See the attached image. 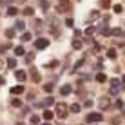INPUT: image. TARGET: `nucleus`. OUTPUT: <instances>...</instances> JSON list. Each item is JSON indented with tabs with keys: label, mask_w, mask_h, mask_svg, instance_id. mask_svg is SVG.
Returning a JSON list of instances; mask_svg holds the SVG:
<instances>
[{
	"label": "nucleus",
	"mask_w": 125,
	"mask_h": 125,
	"mask_svg": "<svg viewBox=\"0 0 125 125\" xmlns=\"http://www.w3.org/2000/svg\"><path fill=\"white\" fill-rule=\"evenodd\" d=\"M56 11L60 13V15H62V13H69L71 11V2H69V0H58Z\"/></svg>",
	"instance_id": "obj_1"
},
{
	"label": "nucleus",
	"mask_w": 125,
	"mask_h": 125,
	"mask_svg": "<svg viewBox=\"0 0 125 125\" xmlns=\"http://www.w3.org/2000/svg\"><path fill=\"white\" fill-rule=\"evenodd\" d=\"M102 120H103L102 113H89L87 118H85V122H87V123H94V122H102Z\"/></svg>",
	"instance_id": "obj_2"
},
{
	"label": "nucleus",
	"mask_w": 125,
	"mask_h": 125,
	"mask_svg": "<svg viewBox=\"0 0 125 125\" xmlns=\"http://www.w3.org/2000/svg\"><path fill=\"white\" fill-rule=\"evenodd\" d=\"M49 45V40L47 38H36L34 40V49H45Z\"/></svg>",
	"instance_id": "obj_3"
},
{
	"label": "nucleus",
	"mask_w": 125,
	"mask_h": 125,
	"mask_svg": "<svg viewBox=\"0 0 125 125\" xmlns=\"http://www.w3.org/2000/svg\"><path fill=\"white\" fill-rule=\"evenodd\" d=\"M56 116H58V118H65V116H67L65 103H58V105H56Z\"/></svg>",
	"instance_id": "obj_4"
},
{
	"label": "nucleus",
	"mask_w": 125,
	"mask_h": 125,
	"mask_svg": "<svg viewBox=\"0 0 125 125\" xmlns=\"http://www.w3.org/2000/svg\"><path fill=\"white\" fill-rule=\"evenodd\" d=\"M120 85H122V80L113 78V80H111V93H113V94H118V91H120Z\"/></svg>",
	"instance_id": "obj_5"
},
{
	"label": "nucleus",
	"mask_w": 125,
	"mask_h": 125,
	"mask_svg": "<svg viewBox=\"0 0 125 125\" xmlns=\"http://www.w3.org/2000/svg\"><path fill=\"white\" fill-rule=\"evenodd\" d=\"M15 76H16V80H18V82H25V80H27V74H25V71H16Z\"/></svg>",
	"instance_id": "obj_6"
},
{
	"label": "nucleus",
	"mask_w": 125,
	"mask_h": 125,
	"mask_svg": "<svg viewBox=\"0 0 125 125\" xmlns=\"http://www.w3.org/2000/svg\"><path fill=\"white\" fill-rule=\"evenodd\" d=\"M42 116H44V120H45V122H51V120H53V118H54L56 114H54V113H51L49 109H45V111H44V114H42Z\"/></svg>",
	"instance_id": "obj_7"
},
{
	"label": "nucleus",
	"mask_w": 125,
	"mask_h": 125,
	"mask_svg": "<svg viewBox=\"0 0 125 125\" xmlns=\"http://www.w3.org/2000/svg\"><path fill=\"white\" fill-rule=\"evenodd\" d=\"M24 93V85H15V87H11V94H22Z\"/></svg>",
	"instance_id": "obj_8"
},
{
	"label": "nucleus",
	"mask_w": 125,
	"mask_h": 125,
	"mask_svg": "<svg viewBox=\"0 0 125 125\" xmlns=\"http://www.w3.org/2000/svg\"><path fill=\"white\" fill-rule=\"evenodd\" d=\"M53 103H54V98H53V96H49V98H45V100L40 103V107H51Z\"/></svg>",
	"instance_id": "obj_9"
},
{
	"label": "nucleus",
	"mask_w": 125,
	"mask_h": 125,
	"mask_svg": "<svg viewBox=\"0 0 125 125\" xmlns=\"http://www.w3.org/2000/svg\"><path fill=\"white\" fill-rule=\"evenodd\" d=\"M16 15H18V7H15V6L7 7V16H16Z\"/></svg>",
	"instance_id": "obj_10"
},
{
	"label": "nucleus",
	"mask_w": 125,
	"mask_h": 125,
	"mask_svg": "<svg viewBox=\"0 0 125 125\" xmlns=\"http://www.w3.org/2000/svg\"><path fill=\"white\" fill-rule=\"evenodd\" d=\"M71 85H63L62 89H60V93H62V96H67V94H71Z\"/></svg>",
	"instance_id": "obj_11"
},
{
	"label": "nucleus",
	"mask_w": 125,
	"mask_h": 125,
	"mask_svg": "<svg viewBox=\"0 0 125 125\" xmlns=\"http://www.w3.org/2000/svg\"><path fill=\"white\" fill-rule=\"evenodd\" d=\"M15 54H16V56H24V54H25V49H24L22 45L15 47Z\"/></svg>",
	"instance_id": "obj_12"
},
{
	"label": "nucleus",
	"mask_w": 125,
	"mask_h": 125,
	"mask_svg": "<svg viewBox=\"0 0 125 125\" xmlns=\"http://www.w3.org/2000/svg\"><path fill=\"white\" fill-rule=\"evenodd\" d=\"M31 80H33V82H40V80H42V78H40V74H38V73L34 71V69L31 71Z\"/></svg>",
	"instance_id": "obj_13"
},
{
	"label": "nucleus",
	"mask_w": 125,
	"mask_h": 125,
	"mask_svg": "<svg viewBox=\"0 0 125 125\" xmlns=\"http://www.w3.org/2000/svg\"><path fill=\"white\" fill-rule=\"evenodd\" d=\"M80 111H82L80 103H73V105H71V113H80Z\"/></svg>",
	"instance_id": "obj_14"
},
{
	"label": "nucleus",
	"mask_w": 125,
	"mask_h": 125,
	"mask_svg": "<svg viewBox=\"0 0 125 125\" xmlns=\"http://www.w3.org/2000/svg\"><path fill=\"white\" fill-rule=\"evenodd\" d=\"M73 49H82V40L74 38V40H73Z\"/></svg>",
	"instance_id": "obj_15"
},
{
	"label": "nucleus",
	"mask_w": 125,
	"mask_h": 125,
	"mask_svg": "<svg viewBox=\"0 0 125 125\" xmlns=\"http://www.w3.org/2000/svg\"><path fill=\"white\" fill-rule=\"evenodd\" d=\"M111 34H113V36H122V34H123V31L116 27V29H111Z\"/></svg>",
	"instance_id": "obj_16"
},
{
	"label": "nucleus",
	"mask_w": 125,
	"mask_h": 125,
	"mask_svg": "<svg viewBox=\"0 0 125 125\" xmlns=\"http://www.w3.org/2000/svg\"><path fill=\"white\" fill-rule=\"evenodd\" d=\"M7 67H9V69H15V67H16V60H15V58H9V60H7Z\"/></svg>",
	"instance_id": "obj_17"
},
{
	"label": "nucleus",
	"mask_w": 125,
	"mask_h": 125,
	"mask_svg": "<svg viewBox=\"0 0 125 125\" xmlns=\"http://www.w3.org/2000/svg\"><path fill=\"white\" fill-rule=\"evenodd\" d=\"M24 27H25V24L22 22V20H18V22H16V25H15V29H18V31H24Z\"/></svg>",
	"instance_id": "obj_18"
},
{
	"label": "nucleus",
	"mask_w": 125,
	"mask_h": 125,
	"mask_svg": "<svg viewBox=\"0 0 125 125\" xmlns=\"http://www.w3.org/2000/svg\"><path fill=\"white\" fill-rule=\"evenodd\" d=\"M33 13H34L33 7H25V9H24V15L25 16H33Z\"/></svg>",
	"instance_id": "obj_19"
},
{
	"label": "nucleus",
	"mask_w": 125,
	"mask_h": 125,
	"mask_svg": "<svg viewBox=\"0 0 125 125\" xmlns=\"http://www.w3.org/2000/svg\"><path fill=\"white\" fill-rule=\"evenodd\" d=\"M15 34H16L15 29H6V36H7V38H13Z\"/></svg>",
	"instance_id": "obj_20"
},
{
	"label": "nucleus",
	"mask_w": 125,
	"mask_h": 125,
	"mask_svg": "<svg viewBox=\"0 0 125 125\" xmlns=\"http://www.w3.org/2000/svg\"><path fill=\"white\" fill-rule=\"evenodd\" d=\"M105 80H107V76L103 74V73H100V74H96V82H100V83H102V82H105Z\"/></svg>",
	"instance_id": "obj_21"
},
{
	"label": "nucleus",
	"mask_w": 125,
	"mask_h": 125,
	"mask_svg": "<svg viewBox=\"0 0 125 125\" xmlns=\"http://www.w3.org/2000/svg\"><path fill=\"white\" fill-rule=\"evenodd\" d=\"M40 7H42L44 11H47V9H49V2H47V0H42V2H40Z\"/></svg>",
	"instance_id": "obj_22"
},
{
	"label": "nucleus",
	"mask_w": 125,
	"mask_h": 125,
	"mask_svg": "<svg viewBox=\"0 0 125 125\" xmlns=\"http://www.w3.org/2000/svg\"><path fill=\"white\" fill-rule=\"evenodd\" d=\"M100 6L107 9V7H111V0H100Z\"/></svg>",
	"instance_id": "obj_23"
},
{
	"label": "nucleus",
	"mask_w": 125,
	"mask_h": 125,
	"mask_svg": "<svg viewBox=\"0 0 125 125\" xmlns=\"http://www.w3.org/2000/svg\"><path fill=\"white\" fill-rule=\"evenodd\" d=\"M100 107H102V109H107V107H109V100H107V98H103V100L100 102Z\"/></svg>",
	"instance_id": "obj_24"
},
{
	"label": "nucleus",
	"mask_w": 125,
	"mask_h": 125,
	"mask_svg": "<svg viewBox=\"0 0 125 125\" xmlns=\"http://www.w3.org/2000/svg\"><path fill=\"white\" fill-rule=\"evenodd\" d=\"M107 56L109 58H116V49H107Z\"/></svg>",
	"instance_id": "obj_25"
},
{
	"label": "nucleus",
	"mask_w": 125,
	"mask_h": 125,
	"mask_svg": "<svg viewBox=\"0 0 125 125\" xmlns=\"http://www.w3.org/2000/svg\"><path fill=\"white\" fill-rule=\"evenodd\" d=\"M11 103H13V107H20V105H22V102H20L18 98H13V100H11Z\"/></svg>",
	"instance_id": "obj_26"
},
{
	"label": "nucleus",
	"mask_w": 125,
	"mask_h": 125,
	"mask_svg": "<svg viewBox=\"0 0 125 125\" xmlns=\"http://www.w3.org/2000/svg\"><path fill=\"white\" fill-rule=\"evenodd\" d=\"M44 91L45 93H53V83H45L44 85Z\"/></svg>",
	"instance_id": "obj_27"
},
{
	"label": "nucleus",
	"mask_w": 125,
	"mask_h": 125,
	"mask_svg": "<svg viewBox=\"0 0 125 125\" xmlns=\"http://www.w3.org/2000/svg\"><path fill=\"white\" fill-rule=\"evenodd\" d=\"M31 123L33 125H40V118H38V116H31Z\"/></svg>",
	"instance_id": "obj_28"
},
{
	"label": "nucleus",
	"mask_w": 125,
	"mask_h": 125,
	"mask_svg": "<svg viewBox=\"0 0 125 125\" xmlns=\"http://www.w3.org/2000/svg\"><path fill=\"white\" fill-rule=\"evenodd\" d=\"M113 9H114V13H122V11H123V7H122V4H116Z\"/></svg>",
	"instance_id": "obj_29"
},
{
	"label": "nucleus",
	"mask_w": 125,
	"mask_h": 125,
	"mask_svg": "<svg viewBox=\"0 0 125 125\" xmlns=\"http://www.w3.org/2000/svg\"><path fill=\"white\" fill-rule=\"evenodd\" d=\"M22 40L24 42H29V40H31V33H24L22 34Z\"/></svg>",
	"instance_id": "obj_30"
},
{
	"label": "nucleus",
	"mask_w": 125,
	"mask_h": 125,
	"mask_svg": "<svg viewBox=\"0 0 125 125\" xmlns=\"http://www.w3.org/2000/svg\"><path fill=\"white\" fill-rule=\"evenodd\" d=\"M94 31H96L94 27H87V29H85V34H87V36H91V34H94Z\"/></svg>",
	"instance_id": "obj_31"
},
{
	"label": "nucleus",
	"mask_w": 125,
	"mask_h": 125,
	"mask_svg": "<svg viewBox=\"0 0 125 125\" xmlns=\"http://www.w3.org/2000/svg\"><path fill=\"white\" fill-rule=\"evenodd\" d=\"M83 62H85V60H78V62L74 63V71H76L78 67H82V65H83Z\"/></svg>",
	"instance_id": "obj_32"
},
{
	"label": "nucleus",
	"mask_w": 125,
	"mask_h": 125,
	"mask_svg": "<svg viewBox=\"0 0 125 125\" xmlns=\"http://www.w3.org/2000/svg\"><path fill=\"white\" fill-rule=\"evenodd\" d=\"M73 24H74L73 18H65V25H67V27H73Z\"/></svg>",
	"instance_id": "obj_33"
},
{
	"label": "nucleus",
	"mask_w": 125,
	"mask_h": 125,
	"mask_svg": "<svg viewBox=\"0 0 125 125\" xmlns=\"http://www.w3.org/2000/svg\"><path fill=\"white\" fill-rule=\"evenodd\" d=\"M98 15H100L98 11H91V18H93V20H96V18H98Z\"/></svg>",
	"instance_id": "obj_34"
},
{
	"label": "nucleus",
	"mask_w": 125,
	"mask_h": 125,
	"mask_svg": "<svg viewBox=\"0 0 125 125\" xmlns=\"http://www.w3.org/2000/svg\"><path fill=\"white\" fill-rule=\"evenodd\" d=\"M116 107H118V109H122V107H123V102H122V100H116Z\"/></svg>",
	"instance_id": "obj_35"
},
{
	"label": "nucleus",
	"mask_w": 125,
	"mask_h": 125,
	"mask_svg": "<svg viewBox=\"0 0 125 125\" xmlns=\"http://www.w3.org/2000/svg\"><path fill=\"white\" fill-rule=\"evenodd\" d=\"M58 65V62H51V63H47V67H56Z\"/></svg>",
	"instance_id": "obj_36"
},
{
	"label": "nucleus",
	"mask_w": 125,
	"mask_h": 125,
	"mask_svg": "<svg viewBox=\"0 0 125 125\" xmlns=\"http://www.w3.org/2000/svg\"><path fill=\"white\" fill-rule=\"evenodd\" d=\"M25 56H27V58H25V60H27V62H31V60H33V53H29V54H25Z\"/></svg>",
	"instance_id": "obj_37"
},
{
	"label": "nucleus",
	"mask_w": 125,
	"mask_h": 125,
	"mask_svg": "<svg viewBox=\"0 0 125 125\" xmlns=\"http://www.w3.org/2000/svg\"><path fill=\"white\" fill-rule=\"evenodd\" d=\"M2 4L6 6V4H11V0H2Z\"/></svg>",
	"instance_id": "obj_38"
},
{
	"label": "nucleus",
	"mask_w": 125,
	"mask_h": 125,
	"mask_svg": "<svg viewBox=\"0 0 125 125\" xmlns=\"http://www.w3.org/2000/svg\"><path fill=\"white\" fill-rule=\"evenodd\" d=\"M4 82H6V80H4L2 76H0V85H4Z\"/></svg>",
	"instance_id": "obj_39"
},
{
	"label": "nucleus",
	"mask_w": 125,
	"mask_h": 125,
	"mask_svg": "<svg viewBox=\"0 0 125 125\" xmlns=\"http://www.w3.org/2000/svg\"><path fill=\"white\" fill-rule=\"evenodd\" d=\"M40 125H51V123H49V122H45V123H40Z\"/></svg>",
	"instance_id": "obj_40"
},
{
	"label": "nucleus",
	"mask_w": 125,
	"mask_h": 125,
	"mask_svg": "<svg viewBox=\"0 0 125 125\" xmlns=\"http://www.w3.org/2000/svg\"><path fill=\"white\" fill-rule=\"evenodd\" d=\"M122 83H125V76H123V78H122Z\"/></svg>",
	"instance_id": "obj_41"
}]
</instances>
